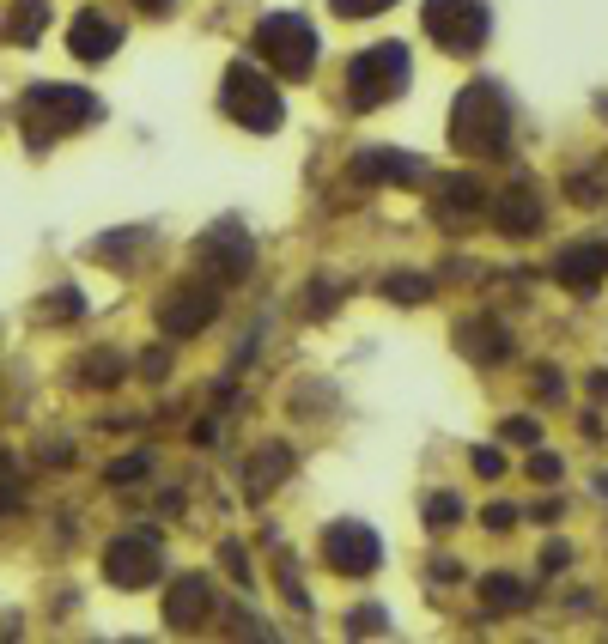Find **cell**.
I'll list each match as a JSON object with an SVG mask.
<instances>
[{"mask_svg": "<svg viewBox=\"0 0 608 644\" xmlns=\"http://www.w3.org/2000/svg\"><path fill=\"white\" fill-rule=\"evenodd\" d=\"M450 146L463 158H505L511 152V98L493 79H469L450 104Z\"/></svg>", "mask_w": 608, "mask_h": 644, "instance_id": "1", "label": "cell"}, {"mask_svg": "<svg viewBox=\"0 0 608 644\" xmlns=\"http://www.w3.org/2000/svg\"><path fill=\"white\" fill-rule=\"evenodd\" d=\"M104 116L98 92L86 86H67V79H43V86H31L19 98V128L31 146H49V140H67V134H80Z\"/></svg>", "mask_w": 608, "mask_h": 644, "instance_id": "2", "label": "cell"}, {"mask_svg": "<svg viewBox=\"0 0 608 644\" xmlns=\"http://www.w3.org/2000/svg\"><path fill=\"white\" fill-rule=\"evenodd\" d=\"M408 73H414V61H408L402 43H371L365 55L347 61V104L353 110H384V104H396L408 92Z\"/></svg>", "mask_w": 608, "mask_h": 644, "instance_id": "3", "label": "cell"}, {"mask_svg": "<svg viewBox=\"0 0 608 644\" xmlns=\"http://www.w3.org/2000/svg\"><path fill=\"white\" fill-rule=\"evenodd\" d=\"M420 19H426V37L444 55H456V61L481 55L487 37H493V7H487V0H426Z\"/></svg>", "mask_w": 608, "mask_h": 644, "instance_id": "4", "label": "cell"}, {"mask_svg": "<svg viewBox=\"0 0 608 644\" xmlns=\"http://www.w3.org/2000/svg\"><path fill=\"white\" fill-rule=\"evenodd\" d=\"M219 104H225V116L244 122L250 134H274L280 116H286V104H280V92H274V79H262V67H250V61H232V67H225V79H219Z\"/></svg>", "mask_w": 608, "mask_h": 644, "instance_id": "5", "label": "cell"}, {"mask_svg": "<svg viewBox=\"0 0 608 644\" xmlns=\"http://www.w3.org/2000/svg\"><path fill=\"white\" fill-rule=\"evenodd\" d=\"M189 256H195L201 280H213L219 292H225V286H244V274L256 268V244H250L244 219H219V225H207V231L195 237Z\"/></svg>", "mask_w": 608, "mask_h": 644, "instance_id": "6", "label": "cell"}, {"mask_svg": "<svg viewBox=\"0 0 608 644\" xmlns=\"http://www.w3.org/2000/svg\"><path fill=\"white\" fill-rule=\"evenodd\" d=\"M256 55L280 73V79H304L317 67V31L304 13H268L256 25Z\"/></svg>", "mask_w": 608, "mask_h": 644, "instance_id": "7", "label": "cell"}, {"mask_svg": "<svg viewBox=\"0 0 608 644\" xmlns=\"http://www.w3.org/2000/svg\"><path fill=\"white\" fill-rule=\"evenodd\" d=\"M104 578H110L116 590H146V584H159V578H165V547H159V535H146V529L116 535V541L104 547Z\"/></svg>", "mask_w": 608, "mask_h": 644, "instance_id": "8", "label": "cell"}, {"mask_svg": "<svg viewBox=\"0 0 608 644\" xmlns=\"http://www.w3.org/2000/svg\"><path fill=\"white\" fill-rule=\"evenodd\" d=\"M323 559H329V572H341V578H371L377 566H384V541H377L371 523L341 517V523L323 529Z\"/></svg>", "mask_w": 608, "mask_h": 644, "instance_id": "9", "label": "cell"}, {"mask_svg": "<svg viewBox=\"0 0 608 644\" xmlns=\"http://www.w3.org/2000/svg\"><path fill=\"white\" fill-rule=\"evenodd\" d=\"M213 316H219V286L213 280H183L159 298V329L171 341H189V335L213 329Z\"/></svg>", "mask_w": 608, "mask_h": 644, "instance_id": "10", "label": "cell"}, {"mask_svg": "<svg viewBox=\"0 0 608 644\" xmlns=\"http://www.w3.org/2000/svg\"><path fill=\"white\" fill-rule=\"evenodd\" d=\"M347 177L359 189H414L420 183V158L414 152H390V146H365V152H353Z\"/></svg>", "mask_w": 608, "mask_h": 644, "instance_id": "11", "label": "cell"}, {"mask_svg": "<svg viewBox=\"0 0 608 644\" xmlns=\"http://www.w3.org/2000/svg\"><path fill=\"white\" fill-rule=\"evenodd\" d=\"M487 177H475V171H456V177H438V195H432V219L438 225H450V231H463L475 213H487Z\"/></svg>", "mask_w": 608, "mask_h": 644, "instance_id": "12", "label": "cell"}, {"mask_svg": "<svg viewBox=\"0 0 608 644\" xmlns=\"http://www.w3.org/2000/svg\"><path fill=\"white\" fill-rule=\"evenodd\" d=\"M487 207H493V225H499L505 237H536L542 219H548V207H542V195H536V183H529V177L505 183Z\"/></svg>", "mask_w": 608, "mask_h": 644, "instance_id": "13", "label": "cell"}, {"mask_svg": "<svg viewBox=\"0 0 608 644\" xmlns=\"http://www.w3.org/2000/svg\"><path fill=\"white\" fill-rule=\"evenodd\" d=\"M213 620V584L207 578H177L171 590H165V626L171 632H201Z\"/></svg>", "mask_w": 608, "mask_h": 644, "instance_id": "14", "label": "cell"}, {"mask_svg": "<svg viewBox=\"0 0 608 644\" xmlns=\"http://www.w3.org/2000/svg\"><path fill=\"white\" fill-rule=\"evenodd\" d=\"M67 49L80 55V61H110L116 49H122V25L110 19V13H98V7H86V13H73V31H67Z\"/></svg>", "mask_w": 608, "mask_h": 644, "instance_id": "15", "label": "cell"}, {"mask_svg": "<svg viewBox=\"0 0 608 644\" xmlns=\"http://www.w3.org/2000/svg\"><path fill=\"white\" fill-rule=\"evenodd\" d=\"M602 274H608V250L602 244H572V250H560L554 256V280L566 286V292H596L602 286Z\"/></svg>", "mask_w": 608, "mask_h": 644, "instance_id": "16", "label": "cell"}, {"mask_svg": "<svg viewBox=\"0 0 608 644\" xmlns=\"http://www.w3.org/2000/svg\"><path fill=\"white\" fill-rule=\"evenodd\" d=\"M286 474H292V444H262V450L238 468V487H244V499H268Z\"/></svg>", "mask_w": 608, "mask_h": 644, "instance_id": "17", "label": "cell"}, {"mask_svg": "<svg viewBox=\"0 0 608 644\" xmlns=\"http://www.w3.org/2000/svg\"><path fill=\"white\" fill-rule=\"evenodd\" d=\"M456 353L475 359V365H493V359L511 353V335L499 329L493 316H463V322H456Z\"/></svg>", "mask_w": 608, "mask_h": 644, "instance_id": "18", "label": "cell"}, {"mask_svg": "<svg viewBox=\"0 0 608 644\" xmlns=\"http://www.w3.org/2000/svg\"><path fill=\"white\" fill-rule=\"evenodd\" d=\"M152 244V225H122V231H104V237H92L86 244V256L92 262H110V268H128L140 250Z\"/></svg>", "mask_w": 608, "mask_h": 644, "instance_id": "19", "label": "cell"}, {"mask_svg": "<svg viewBox=\"0 0 608 644\" xmlns=\"http://www.w3.org/2000/svg\"><path fill=\"white\" fill-rule=\"evenodd\" d=\"M481 608L487 614H523L529 608V584L511 578V572H493V578H481Z\"/></svg>", "mask_w": 608, "mask_h": 644, "instance_id": "20", "label": "cell"}, {"mask_svg": "<svg viewBox=\"0 0 608 644\" xmlns=\"http://www.w3.org/2000/svg\"><path fill=\"white\" fill-rule=\"evenodd\" d=\"M43 31H49V0H13L7 37H13L19 49H31V43H43Z\"/></svg>", "mask_w": 608, "mask_h": 644, "instance_id": "21", "label": "cell"}, {"mask_svg": "<svg viewBox=\"0 0 608 644\" xmlns=\"http://www.w3.org/2000/svg\"><path fill=\"white\" fill-rule=\"evenodd\" d=\"M438 286H432V274H414V268H396V274H384V298H396V304H426Z\"/></svg>", "mask_w": 608, "mask_h": 644, "instance_id": "22", "label": "cell"}, {"mask_svg": "<svg viewBox=\"0 0 608 644\" xmlns=\"http://www.w3.org/2000/svg\"><path fill=\"white\" fill-rule=\"evenodd\" d=\"M128 371H122V353H110V347H98V353H86L80 359V383H92V389H116Z\"/></svg>", "mask_w": 608, "mask_h": 644, "instance_id": "23", "label": "cell"}, {"mask_svg": "<svg viewBox=\"0 0 608 644\" xmlns=\"http://www.w3.org/2000/svg\"><path fill=\"white\" fill-rule=\"evenodd\" d=\"M463 523V499L456 493H432L426 499V529H456Z\"/></svg>", "mask_w": 608, "mask_h": 644, "instance_id": "24", "label": "cell"}, {"mask_svg": "<svg viewBox=\"0 0 608 644\" xmlns=\"http://www.w3.org/2000/svg\"><path fill=\"white\" fill-rule=\"evenodd\" d=\"M152 474V456L146 450H128L122 462H110V487H134V480H146Z\"/></svg>", "mask_w": 608, "mask_h": 644, "instance_id": "25", "label": "cell"}, {"mask_svg": "<svg viewBox=\"0 0 608 644\" xmlns=\"http://www.w3.org/2000/svg\"><path fill=\"white\" fill-rule=\"evenodd\" d=\"M347 632H353V638H377V632H390V614L377 608V602H365V608L347 614Z\"/></svg>", "mask_w": 608, "mask_h": 644, "instance_id": "26", "label": "cell"}, {"mask_svg": "<svg viewBox=\"0 0 608 644\" xmlns=\"http://www.w3.org/2000/svg\"><path fill=\"white\" fill-rule=\"evenodd\" d=\"M80 310H86V298L73 292V286H61V292H49V298H43V316H49V322H73Z\"/></svg>", "mask_w": 608, "mask_h": 644, "instance_id": "27", "label": "cell"}, {"mask_svg": "<svg viewBox=\"0 0 608 644\" xmlns=\"http://www.w3.org/2000/svg\"><path fill=\"white\" fill-rule=\"evenodd\" d=\"M499 432H505V444H523V450H536V444H542V420H529V414H511Z\"/></svg>", "mask_w": 608, "mask_h": 644, "instance_id": "28", "label": "cell"}, {"mask_svg": "<svg viewBox=\"0 0 608 644\" xmlns=\"http://www.w3.org/2000/svg\"><path fill=\"white\" fill-rule=\"evenodd\" d=\"M566 474V462L554 450H529V480H542V487H554V480Z\"/></svg>", "mask_w": 608, "mask_h": 644, "instance_id": "29", "label": "cell"}, {"mask_svg": "<svg viewBox=\"0 0 608 644\" xmlns=\"http://www.w3.org/2000/svg\"><path fill=\"white\" fill-rule=\"evenodd\" d=\"M329 7H335L341 19H377V13H390L396 0H329Z\"/></svg>", "mask_w": 608, "mask_h": 644, "instance_id": "30", "label": "cell"}, {"mask_svg": "<svg viewBox=\"0 0 608 644\" xmlns=\"http://www.w3.org/2000/svg\"><path fill=\"white\" fill-rule=\"evenodd\" d=\"M469 462H475V474H481V480H499V474H505V450H493V444H481Z\"/></svg>", "mask_w": 608, "mask_h": 644, "instance_id": "31", "label": "cell"}, {"mask_svg": "<svg viewBox=\"0 0 608 644\" xmlns=\"http://www.w3.org/2000/svg\"><path fill=\"white\" fill-rule=\"evenodd\" d=\"M219 559H225V572H232L238 584H250V553H244L238 541H225V547H219Z\"/></svg>", "mask_w": 608, "mask_h": 644, "instance_id": "32", "label": "cell"}, {"mask_svg": "<svg viewBox=\"0 0 608 644\" xmlns=\"http://www.w3.org/2000/svg\"><path fill=\"white\" fill-rule=\"evenodd\" d=\"M280 590H286V602H292V608H311V596H304V584H298V572H292V559L280 566Z\"/></svg>", "mask_w": 608, "mask_h": 644, "instance_id": "33", "label": "cell"}, {"mask_svg": "<svg viewBox=\"0 0 608 644\" xmlns=\"http://www.w3.org/2000/svg\"><path fill=\"white\" fill-rule=\"evenodd\" d=\"M536 395H542V401H560V395H566V377H560L554 365H542V377H536Z\"/></svg>", "mask_w": 608, "mask_h": 644, "instance_id": "34", "label": "cell"}, {"mask_svg": "<svg viewBox=\"0 0 608 644\" xmlns=\"http://www.w3.org/2000/svg\"><path fill=\"white\" fill-rule=\"evenodd\" d=\"M566 559H572V547H566V541H548V553H542V572H566Z\"/></svg>", "mask_w": 608, "mask_h": 644, "instance_id": "35", "label": "cell"}, {"mask_svg": "<svg viewBox=\"0 0 608 644\" xmlns=\"http://www.w3.org/2000/svg\"><path fill=\"white\" fill-rule=\"evenodd\" d=\"M566 195H572V201H596V195H602V189H596V183H590V177H584V171H578V177H572V183H566Z\"/></svg>", "mask_w": 608, "mask_h": 644, "instance_id": "36", "label": "cell"}, {"mask_svg": "<svg viewBox=\"0 0 608 644\" xmlns=\"http://www.w3.org/2000/svg\"><path fill=\"white\" fill-rule=\"evenodd\" d=\"M511 523H517V511H511V505H487V529H499V535H505Z\"/></svg>", "mask_w": 608, "mask_h": 644, "instance_id": "37", "label": "cell"}, {"mask_svg": "<svg viewBox=\"0 0 608 644\" xmlns=\"http://www.w3.org/2000/svg\"><path fill=\"white\" fill-rule=\"evenodd\" d=\"M134 13H146V19H165V13H177V0H134Z\"/></svg>", "mask_w": 608, "mask_h": 644, "instance_id": "38", "label": "cell"}, {"mask_svg": "<svg viewBox=\"0 0 608 644\" xmlns=\"http://www.w3.org/2000/svg\"><path fill=\"white\" fill-rule=\"evenodd\" d=\"M432 578L438 584H456V578H463V566H456V559H432Z\"/></svg>", "mask_w": 608, "mask_h": 644, "instance_id": "39", "label": "cell"}, {"mask_svg": "<svg viewBox=\"0 0 608 644\" xmlns=\"http://www.w3.org/2000/svg\"><path fill=\"white\" fill-rule=\"evenodd\" d=\"M329 304H335V286H329V280H317V286H311V310H317V316H323V310H329Z\"/></svg>", "mask_w": 608, "mask_h": 644, "instance_id": "40", "label": "cell"}, {"mask_svg": "<svg viewBox=\"0 0 608 644\" xmlns=\"http://www.w3.org/2000/svg\"><path fill=\"white\" fill-rule=\"evenodd\" d=\"M165 365H171V359H165V347H152V353L140 359V371H146V377H165Z\"/></svg>", "mask_w": 608, "mask_h": 644, "instance_id": "41", "label": "cell"}, {"mask_svg": "<svg viewBox=\"0 0 608 644\" xmlns=\"http://www.w3.org/2000/svg\"><path fill=\"white\" fill-rule=\"evenodd\" d=\"M0 474H13V450L7 444H0Z\"/></svg>", "mask_w": 608, "mask_h": 644, "instance_id": "42", "label": "cell"}]
</instances>
